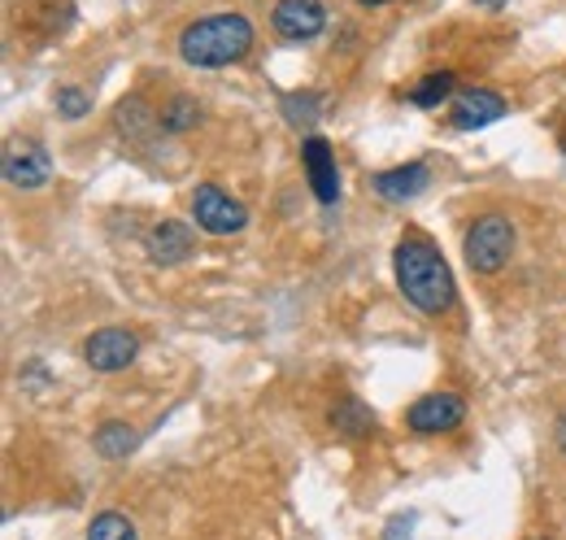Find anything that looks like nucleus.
<instances>
[{"instance_id": "nucleus-1", "label": "nucleus", "mask_w": 566, "mask_h": 540, "mask_svg": "<svg viewBox=\"0 0 566 540\" xmlns=\"http://www.w3.org/2000/svg\"><path fill=\"white\" fill-rule=\"evenodd\" d=\"M392 270H397V288H401V297L415 305V310H423V314H444V310H453V297H458V288H453V270L449 262L440 258V249L419 236V231H406L401 240H397V249H392Z\"/></svg>"}, {"instance_id": "nucleus-2", "label": "nucleus", "mask_w": 566, "mask_h": 540, "mask_svg": "<svg viewBox=\"0 0 566 540\" xmlns=\"http://www.w3.org/2000/svg\"><path fill=\"white\" fill-rule=\"evenodd\" d=\"M258 31L244 13H210L179 31V58L197 70H222L249 58Z\"/></svg>"}, {"instance_id": "nucleus-3", "label": "nucleus", "mask_w": 566, "mask_h": 540, "mask_svg": "<svg viewBox=\"0 0 566 540\" xmlns=\"http://www.w3.org/2000/svg\"><path fill=\"white\" fill-rule=\"evenodd\" d=\"M467 267L475 274H496L514 253V222L505 214H484L467 231Z\"/></svg>"}, {"instance_id": "nucleus-4", "label": "nucleus", "mask_w": 566, "mask_h": 540, "mask_svg": "<svg viewBox=\"0 0 566 540\" xmlns=\"http://www.w3.org/2000/svg\"><path fill=\"white\" fill-rule=\"evenodd\" d=\"M192 218L210 236H235V231L249 227V209L235 201L231 193H222L218 184H201L192 193Z\"/></svg>"}, {"instance_id": "nucleus-5", "label": "nucleus", "mask_w": 566, "mask_h": 540, "mask_svg": "<svg viewBox=\"0 0 566 540\" xmlns=\"http://www.w3.org/2000/svg\"><path fill=\"white\" fill-rule=\"evenodd\" d=\"M467 423V402L458 393H427L406 409V427L415 436H444Z\"/></svg>"}, {"instance_id": "nucleus-6", "label": "nucleus", "mask_w": 566, "mask_h": 540, "mask_svg": "<svg viewBox=\"0 0 566 540\" xmlns=\"http://www.w3.org/2000/svg\"><path fill=\"white\" fill-rule=\"evenodd\" d=\"M4 179L22 193H35L53 179V157L35 139H9L4 144Z\"/></svg>"}, {"instance_id": "nucleus-7", "label": "nucleus", "mask_w": 566, "mask_h": 540, "mask_svg": "<svg viewBox=\"0 0 566 540\" xmlns=\"http://www.w3.org/2000/svg\"><path fill=\"white\" fill-rule=\"evenodd\" d=\"M140 353V340L132 336L127 328H101L83 340V362L101 375H114V371H127Z\"/></svg>"}, {"instance_id": "nucleus-8", "label": "nucleus", "mask_w": 566, "mask_h": 540, "mask_svg": "<svg viewBox=\"0 0 566 540\" xmlns=\"http://www.w3.org/2000/svg\"><path fill=\"white\" fill-rule=\"evenodd\" d=\"M301 166H305V179H310V193L323 205L340 201V166H336V153L323 135H305L301 139Z\"/></svg>"}, {"instance_id": "nucleus-9", "label": "nucleus", "mask_w": 566, "mask_h": 540, "mask_svg": "<svg viewBox=\"0 0 566 540\" xmlns=\"http://www.w3.org/2000/svg\"><path fill=\"white\" fill-rule=\"evenodd\" d=\"M271 27H275V35L292 40V44H301V40L323 35V27H327V9H323V0H280L275 13H271Z\"/></svg>"}, {"instance_id": "nucleus-10", "label": "nucleus", "mask_w": 566, "mask_h": 540, "mask_svg": "<svg viewBox=\"0 0 566 540\" xmlns=\"http://www.w3.org/2000/svg\"><path fill=\"white\" fill-rule=\"evenodd\" d=\"M505 114H510V105L493 87H467V92L453 96V127L458 132H480V127H489Z\"/></svg>"}, {"instance_id": "nucleus-11", "label": "nucleus", "mask_w": 566, "mask_h": 540, "mask_svg": "<svg viewBox=\"0 0 566 540\" xmlns=\"http://www.w3.org/2000/svg\"><path fill=\"white\" fill-rule=\"evenodd\" d=\"M144 249H148V258H153L157 267H179V262H188V258L197 253V236H192L188 222L166 218V222H157V227L148 231Z\"/></svg>"}, {"instance_id": "nucleus-12", "label": "nucleus", "mask_w": 566, "mask_h": 540, "mask_svg": "<svg viewBox=\"0 0 566 540\" xmlns=\"http://www.w3.org/2000/svg\"><path fill=\"white\" fill-rule=\"evenodd\" d=\"M427 184H431V170H427L423 162H406V166H392V170H384V175L370 179V188H375L384 201H397V205L415 201Z\"/></svg>"}, {"instance_id": "nucleus-13", "label": "nucleus", "mask_w": 566, "mask_h": 540, "mask_svg": "<svg viewBox=\"0 0 566 540\" xmlns=\"http://www.w3.org/2000/svg\"><path fill=\"white\" fill-rule=\"evenodd\" d=\"M327 423H332L340 436L361 440V436L375 432V409H370L366 402H357V397H340V402L327 409Z\"/></svg>"}, {"instance_id": "nucleus-14", "label": "nucleus", "mask_w": 566, "mask_h": 540, "mask_svg": "<svg viewBox=\"0 0 566 540\" xmlns=\"http://www.w3.org/2000/svg\"><path fill=\"white\" fill-rule=\"evenodd\" d=\"M92 445H96V454L101 458H109V463H118V458H127V454H136V445H140V436L127 427V423H118V418H109V423H101L96 427V436H92Z\"/></svg>"}, {"instance_id": "nucleus-15", "label": "nucleus", "mask_w": 566, "mask_h": 540, "mask_svg": "<svg viewBox=\"0 0 566 540\" xmlns=\"http://www.w3.org/2000/svg\"><path fill=\"white\" fill-rule=\"evenodd\" d=\"M283 118H287V127H296V132H310L318 118H323V96L318 92H287L280 101Z\"/></svg>"}, {"instance_id": "nucleus-16", "label": "nucleus", "mask_w": 566, "mask_h": 540, "mask_svg": "<svg viewBox=\"0 0 566 540\" xmlns=\"http://www.w3.org/2000/svg\"><path fill=\"white\" fill-rule=\"evenodd\" d=\"M449 96H453V70H431L410 87V105L419 110H440Z\"/></svg>"}, {"instance_id": "nucleus-17", "label": "nucleus", "mask_w": 566, "mask_h": 540, "mask_svg": "<svg viewBox=\"0 0 566 540\" xmlns=\"http://www.w3.org/2000/svg\"><path fill=\"white\" fill-rule=\"evenodd\" d=\"M197 123H201V105H197L192 96H175V101L161 110V118H157V127H161V132H170V135L192 132Z\"/></svg>"}, {"instance_id": "nucleus-18", "label": "nucleus", "mask_w": 566, "mask_h": 540, "mask_svg": "<svg viewBox=\"0 0 566 540\" xmlns=\"http://www.w3.org/2000/svg\"><path fill=\"white\" fill-rule=\"evenodd\" d=\"M87 540H140V537H136V523H132L127 515L105 510V515H96V519H92Z\"/></svg>"}, {"instance_id": "nucleus-19", "label": "nucleus", "mask_w": 566, "mask_h": 540, "mask_svg": "<svg viewBox=\"0 0 566 540\" xmlns=\"http://www.w3.org/2000/svg\"><path fill=\"white\" fill-rule=\"evenodd\" d=\"M148 127H153V114L144 110V101L140 96H127V101L118 105V132H127V135H136V139H140Z\"/></svg>"}, {"instance_id": "nucleus-20", "label": "nucleus", "mask_w": 566, "mask_h": 540, "mask_svg": "<svg viewBox=\"0 0 566 540\" xmlns=\"http://www.w3.org/2000/svg\"><path fill=\"white\" fill-rule=\"evenodd\" d=\"M53 105H57V114H62V118H83V114H87V110H92V96H87V92H83V87H57V92H53Z\"/></svg>"}, {"instance_id": "nucleus-21", "label": "nucleus", "mask_w": 566, "mask_h": 540, "mask_svg": "<svg viewBox=\"0 0 566 540\" xmlns=\"http://www.w3.org/2000/svg\"><path fill=\"white\" fill-rule=\"evenodd\" d=\"M558 449H563V458H566V409H563V418H558Z\"/></svg>"}, {"instance_id": "nucleus-22", "label": "nucleus", "mask_w": 566, "mask_h": 540, "mask_svg": "<svg viewBox=\"0 0 566 540\" xmlns=\"http://www.w3.org/2000/svg\"><path fill=\"white\" fill-rule=\"evenodd\" d=\"M475 4H484V9H501V4H510V0H475Z\"/></svg>"}, {"instance_id": "nucleus-23", "label": "nucleus", "mask_w": 566, "mask_h": 540, "mask_svg": "<svg viewBox=\"0 0 566 540\" xmlns=\"http://www.w3.org/2000/svg\"><path fill=\"white\" fill-rule=\"evenodd\" d=\"M357 4H366V9H379V4H392V0H357Z\"/></svg>"}, {"instance_id": "nucleus-24", "label": "nucleus", "mask_w": 566, "mask_h": 540, "mask_svg": "<svg viewBox=\"0 0 566 540\" xmlns=\"http://www.w3.org/2000/svg\"><path fill=\"white\" fill-rule=\"evenodd\" d=\"M563 144H566V127H563Z\"/></svg>"}, {"instance_id": "nucleus-25", "label": "nucleus", "mask_w": 566, "mask_h": 540, "mask_svg": "<svg viewBox=\"0 0 566 540\" xmlns=\"http://www.w3.org/2000/svg\"><path fill=\"white\" fill-rule=\"evenodd\" d=\"M536 540H549V537H536Z\"/></svg>"}]
</instances>
